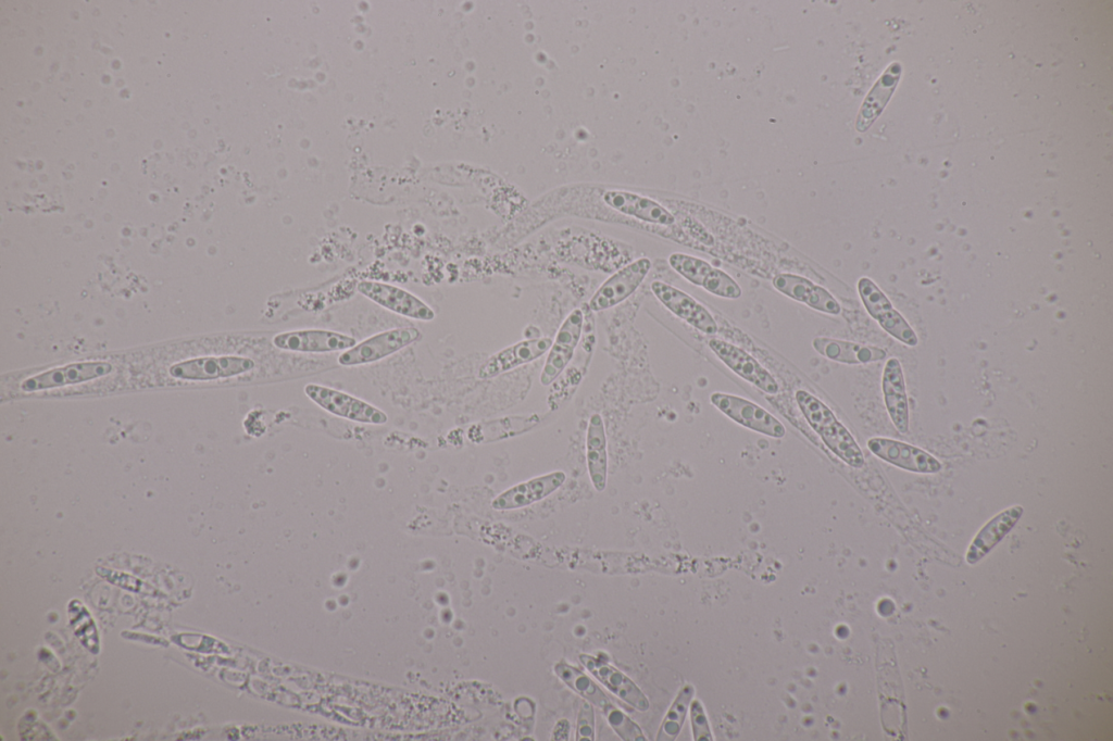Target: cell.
Listing matches in <instances>:
<instances>
[{"label":"cell","mask_w":1113,"mask_h":741,"mask_svg":"<svg viewBox=\"0 0 1113 741\" xmlns=\"http://www.w3.org/2000/svg\"><path fill=\"white\" fill-rule=\"evenodd\" d=\"M420 337V330L414 327L386 330L342 352L338 356V363L342 366L373 363L396 353Z\"/></svg>","instance_id":"obj_3"},{"label":"cell","mask_w":1113,"mask_h":741,"mask_svg":"<svg viewBox=\"0 0 1113 741\" xmlns=\"http://www.w3.org/2000/svg\"><path fill=\"white\" fill-rule=\"evenodd\" d=\"M304 393L323 410L340 417L365 424H385L388 419L379 409L325 386L309 384Z\"/></svg>","instance_id":"obj_4"},{"label":"cell","mask_w":1113,"mask_h":741,"mask_svg":"<svg viewBox=\"0 0 1113 741\" xmlns=\"http://www.w3.org/2000/svg\"><path fill=\"white\" fill-rule=\"evenodd\" d=\"M900 67L893 64L892 73L889 70L880 77L876 86L867 96L858 122L859 129H865L884 108L899 78Z\"/></svg>","instance_id":"obj_24"},{"label":"cell","mask_w":1113,"mask_h":741,"mask_svg":"<svg viewBox=\"0 0 1113 741\" xmlns=\"http://www.w3.org/2000/svg\"><path fill=\"white\" fill-rule=\"evenodd\" d=\"M603 713L605 714L610 726L623 740H645V737L639 727L623 712L617 709L613 704L606 707L603 711Z\"/></svg>","instance_id":"obj_28"},{"label":"cell","mask_w":1113,"mask_h":741,"mask_svg":"<svg viewBox=\"0 0 1113 741\" xmlns=\"http://www.w3.org/2000/svg\"><path fill=\"white\" fill-rule=\"evenodd\" d=\"M668 263L685 279L701 287L705 277L713 268L708 262L685 253L671 254Z\"/></svg>","instance_id":"obj_25"},{"label":"cell","mask_w":1113,"mask_h":741,"mask_svg":"<svg viewBox=\"0 0 1113 741\" xmlns=\"http://www.w3.org/2000/svg\"><path fill=\"white\" fill-rule=\"evenodd\" d=\"M711 403L736 423L760 434L781 438L786 430L784 425L761 406L737 395L715 392L710 397Z\"/></svg>","instance_id":"obj_9"},{"label":"cell","mask_w":1113,"mask_h":741,"mask_svg":"<svg viewBox=\"0 0 1113 741\" xmlns=\"http://www.w3.org/2000/svg\"><path fill=\"white\" fill-rule=\"evenodd\" d=\"M554 670L570 688L602 711L612 704L600 688L577 668L561 662L554 666Z\"/></svg>","instance_id":"obj_23"},{"label":"cell","mask_w":1113,"mask_h":741,"mask_svg":"<svg viewBox=\"0 0 1113 741\" xmlns=\"http://www.w3.org/2000/svg\"><path fill=\"white\" fill-rule=\"evenodd\" d=\"M805 304L814 310L837 315L841 309L837 300L823 287L815 285Z\"/></svg>","instance_id":"obj_30"},{"label":"cell","mask_w":1113,"mask_h":741,"mask_svg":"<svg viewBox=\"0 0 1113 741\" xmlns=\"http://www.w3.org/2000/svg\"><path fill=\"white\" fill-rule=\"evenodd\" d=\"M858 291L868 314L893 338L914 347L917 336L908 322L897 312L884 292L867 277L858 281Z\"/></svg>","instance_id":"obj_5"},{"label":"cell","mask_w":1113,"mask_h":741,"mask_svg":"<svg viewBox=\"0 0 1113 741\" xmlns=\"http://www.w3.org/2000/svg\"><path fill=\"white\" fill-rule=\"evenodd\" d=\"M651 268L648 258H639L606 278L592 294V311L611 309L628 299L641 285Z\"/></svg>","instance_id":"obj_6"},{"label":"cell","mask_w":1113,"mask_h":741,"mask_svg":"<svg viewBox=\"0 0 1113 741\" xmlns=\"http://www.w3.org/2000/svg\"><path fill=\"white\" fill-rule=\"evenodd\" d=\"M599 200L611 211L626 219L636 222L671 226L675 217L662 204L655 200L622 188H606L599 193Z\"/></svg>","instance_id":"obj_2"},{"label":"cell","mask_w":1113,"mask_h":741,"mask_svg":"<svg viewBox=\"0 0 1113 741\" xmlns=\"http://www.w3.org/2000/svg\"><path fill=\"white\" fill-rule=\"evenodd\" d=\"M812 344L820 354L846 364H865L886 356L880 348L831 338L817 337Z\"/></svg>","instance_id":"obj_22"},{"label":"cell","mask_w":1113,"mask_h":741,"mask_svg":"<svg viewBox=\"0 0 1113 741\" xmlns=\"http://www.w3.org/2000/svg\"><path fill=\"white\" fill-rule=\"evenodd\" d=\"M552 344L550 338H536L520 341L490 356L479 368L478 377L492 378L520 365L529 363L547 351Z\"/></svg>","instance_id":"obj_16"},{"label":"cell","mask_w":1113,"mask_h":741,"mask_svg":"<svg viewBox=\"0 0 1113 741\" xmlns=\"http://www.w3.org/2000/svg\"><path fill=\"white\" fill-rule=\"evenodd\" d=\"M709 347L726 366L741 378L766 393L778 392V385L773 376L740 348L718 339L710 340Z\"/></svg>","instance_id":"obj_15"},{"label":"cell","mask_w":1113,"mask_h":741,"mask_svg":"<svg viewBox=\"0 0 1113 741\" xmlns=\"http://www.w3.org/2000/svg\"><path fill=\"white\" fill-rule=\"evenodd\" d=\"M881 387L889 417L900 434L909 431V404L905 381L898 359L887 361L883 372Z\"/></svg>","instance_id":"obj_18"},{"label":"cell","mask_w":1113,"mask_h":741,"mask_svg":"<svg viewBox=\"0 0 1113 741\" xmlns=\"http://www.w3.org/2000/svg\"><path fill=\"white\" fill-rule=\"evenodd\" d=\"M867 448L883 461L909 472L933 474L941 469V464L936 457L902 441L875 437L867 441Z\"/></svg>","instance_id":"obj_11"},{"label":"cell","mask_w":1113,"mask_h":741,"mask_svg":"<svg viewBox=\"0 0 1113 741\" xmlns=\"http://www.w3.org/2000/svg\"><path fill=\"white\" fill-rule=\"evenodd\" d=\"M593 736H595L593 709H592V707L586 701H581L579 713H578V716H577V724H576V740L577 741H581V740L591 741V740L595 739Z\"/></svg>","instance_id":"obj_31"},{"label":"cell","mask_w":1113,"mask_h":741,"mask_svg":"<svg viewBox=\"0 0 1113 741\" xmlns=\"http://www.w3.org/2000/svg\"><path fill=\"white\" fill-rule=\"evenodd\" d=\"M1023 514L1021 505H1013L991 518L971 542L966 561L975 564L981 560L1013 528Z\"/></svg>","instance_id":"obj_20"},{"label":"cell","mask_w":1113,"mask_h":741,"mask_svg":"<svg viewBox=\"0 0 1113 741\" xmlns=\"http://www.w3.org/2000/svg\"><path fill=\"white\" fill-rule=\"evenodd\" d=\"M686 701L685 695L681 694L674 703L662 724L658 740H670L677 734L683 721Z\"/></svg>","instance_id":"obj_29"},{"label":"cell","mask_w":1113,"mask_h":741,"mask_svg":"<svg viewBox=\"0 0 1113 741\" xmlns=\"http://www.w3.org/2000/svg\"><path fill=\"white\" fill-rule=\"evenodd\" d=\"M585 667L612 693L639 711L648 708V701L635 683L623 673L591 655H579Z\"/></svg>","instance_id":"obj_19"},{"label":"cell","mask_w":1113,"mask_h":741,"mask_svg":"<svg viewBox=\"0 0 1113 741\" xmlns=\"http://www.w3.org/2000/svg\"><path fill=\"white\" fill-rule=\"evenodd\" d=\"M273 344L286 351L324 353L348 350L357 344V340L332 330L301 329L277 334Z\"/></svg>","instance_id":"obj_13"},{"label":"cell","mask_w":1113,"mask_h":741,"mask_svg":"<svg viewBox=\"0 0 1113 741\" xmlns=\"http://www.w3.org/2000/svg\"><path fill=\"white\" fill-rule=\"evenodd\" d=\"M584 314L573 310L560 326L540 375V382L548 386L564 370L573 357L581 336Z\"/></svg>","instance_id":"obj_10"},{"label":"cell","mask_w":1113,"mask_h":741,"mask_svg":"<svg viewBox=\"0 0 1113 741\" xmlns=\"http://www.w3.org/2000/svg\"><path fill=\"white\" fill-rule=\"evenodd\" d=\"M796 401L809 425L833 453L852 467L864 465L863 453L854 438L822 401L804 390L796 392Z\"/></svg>","instance_id":"obj_1"},{"label":"cell","mask_w":1113,"mask_h":741,"mask_svg":"<svg viewBox=\"0 0 1113 741\" xmlns=\"http://www.w3.org/2000/svg\"><path fill=\"white\" fill-rule=\"evenodd\" d=\"M773 286L783 294L805 303L815 284L798 275L778 274L773 279Z\"/></svg>","instance_id":"obj_26"},{"label":"cell","mask_w":1113,"mask_h":741,"mask_svg":"<svg viewBox=\"0 0 1113 741\" xmlns=\"http://www.w3.org/2000/svg\"><path fill=\"white\" fill-rule=\"evenodd\" d=\"M357 289L371 301L399 315L425 322L435 318V312L428 304L397 286L364 280L359 282Z\"/></svg>","instance_id":"obj_8"},{"label":"cell","mask_w":1113,"mask_h":741,"mask_svg":"<svg viewBox=\"0 0 1113 741\" xmlns=\"http://www.w3.org/2000/svg\"><path fill=\"white\" fill-rule=\"evenodd\" d=\"M255 363L243 356H209L177 363L168 375L177 380L204 381L228 378L252 370Z\"/></svg>","instance_id":"obj_7"},{"label":"cell","mask_w":1113,"mask_h":741,"mask_svg":"<svg viewBox=\"0 0 1113 741\" xmlns=\"http://www.w3.org/2000/svg\"><path fill=\"white\" fill-rule=\"evenodd\" d=\"M586 456L590 480L597 491H602L606 483L608 452L603 420L599 414L592 415L589 419Z\"/></svg>","instance_id":"obj_21"},{"label":"cell","mask_w":1113,"mask_h":741,"mask_svg":"<svg viewBox=\"0 0 1113 741\" xmlns=\"http://www.w3.org/2000/svg\"><path fill=\"white\" fill-rule=\"evenodd\" d=\"M702 287L722 298L737 299L741 296V289L738 284L725 272L718 268H712L705 277Z\"/></svg>","instance_id":"obj_27"},{"label":"cell","mask_w":1113,"mask_h":741,"mask_svg":"<svg viewBox=\"0 0 1113 741\" xmlns=\"http://www.w3.org/2000/svg\"><path fill=\"white\" fill-rule=\"evenodd\" d=\"M651 291L670 312L697 329L710 335L717 331L709 311L684 291L658 280L651 284Z\"/></svg>","instance_id":"obj_14"},{"label":"cell","mask_w":1113,"mask_h":741,"mask_svg":"<svg viewBox=\"0 0 1113 741\" xmlns=\"http://www.w3.org/2000/svg\"><path fill=\"white\" fill-rule=\"evenodd\" d=\"M112 370L113 365L104 361L75 363L29 377L21 382L20 389L33 392L74 385L105 376Z\"/></svg>","instance_id":"obj_12"},{"label":"cell","mask_w":1113,"mask_h":741,"mask_svg":"<svg viewBox=\"0 0 1113 741\" xmlns=\"http://www.w3.org/2000/svg\"><path fill=\"white\" fill-rule=\"evenodd\" d=\"M565 477L563 472L558 470L533 478L502 492L492 501L491 505L499 511L529 505L559 489L565 481Z\"/></svg>","instance_id":"obj_17"}]
</instances>
